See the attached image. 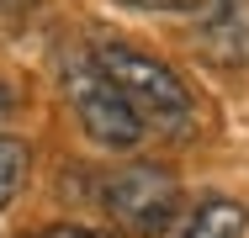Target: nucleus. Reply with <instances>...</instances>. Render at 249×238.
Masks as SVG:
<instances>
[{
  "label": "nucleus",
  "instance_id": "nucleus-1",
  "mask_svg": "<svg viewBox=\"0 0 249 238\" xmlns=\"http://www.w3.org/2000/svg\"><path fill=\"white\" fill-rule=\"evenodd\" d=\"M90 53L101 58V69L117 80V90L127 95V106L138 111V122H149L159 133H191V122H196V101L191 90L159 64L149 53H138V48L117 43V37H96Z\"/></svg>",
  "mask_w": 249,
  "mask_h": 238
},
{
  "label": "nucleus",
  "instance_id": "nucleus-2",
  "mask_svg": "<svg viewBox=\"0 0 249 238\" xmlns=\"http://www.w3.org/2000/svg\"><path fill=\"white\" fill-rule=\"evenodd\" d=\"M64 95H69L80 127H85L101 148H133V143H138L143 122H138V111L127 106V95L117 90V80L101 69V58L90 48H80V53L64 58Z\"/></svg>",
  "mask_w": 249,
  "mask_h": 238
},
{
  "label": "nucleus",
  "instance_id": "nucleus-3",
  "mask_svg": "<svg viewBox=\"0 0 249 238\" xmlns=\"http://www.w3.org/2000/svg\"><path fill=\"white\" fill-rule=\"evenodd\" d=\"M101 206H106L127 233L154 238V233H164V228L175 222V212H180V186H175V175L159 170V164H122L117 175H106Z\"/></svg>",
  "mask_w": 249,
  "mask_h": 238
},
{
  "label": "nucleus",
  "instance_id": "nucleus-4",
  "mask_svg": "<svg viewBox=\"0 0 249 238\" xmlns=\"http://www.w3.org/2000/svg\"><path fill=\"white\" fill-rule=\"evenodd\" d=\"M196 53L207 64H223V69L249 64V0H217V11L196 32Z\"/></svg>",
  "mask_w": 249,
  "mask_h": 238
},
{
  "label": "nucleus",
  "instance_id": "nucleus-5",
  "mask_svg": "<svg viewBox=\"0 0 249 238\" xmlns=\"http://www.w3.org/2000/svg\"><path fill=\"white\" fill-rule=\"evenodd\" d=\"M244 206L239 201H228V196H212V201H201L196 212H191V222H186V233L180 238H239L244 233Z\"/></svg>",
  "mask_w": 249,
  "mask_h": 238
},
{
  "label": "nucleus",
  "instance_id": "nucleus-6",
  "mask_svg": "<svg viewBox=\"0 0 249 238\" xmlns=\"http://www.w3.org/2000/svg\"><path fill=\"white\" fill-rule=\"evenodd\" d=\"M27 164H32V148H27L21 138H5V133H0V212H5V206H11V196L21 190Z\"/></svg>",
  "mask_w": 249,
  "mask_h": 238
},
{
  "label": "nucleus",
  "instance_id": "nucleus-7",
  "mask_svg": "<svg viewBox=\"0 0 249 238\" xmlns=\"http://www.w3.org/2000/svg\"><path fill=\"white\" fill-rule=\"evenodd\" d=\"M122 5H133V11H217V0H122Z\"/></svg>",
  "mask_w": 249,
  "mask_h": 238
},
{
  "label": "nucleus",
  "instance_id": "nucleus-8",
  "mask_svg": "<svg viewBox=\"0 0 249 238\" xmlns=\"http://www.w3.org/2000/svg\"><path fill=\"white\" fill-rule=\"evenodd\" d=\"M27 238H111V233H96V228H43V233H27Z\"/></svg>",
  "mask_w": 249,
  "mask_h": 238
},
{
  "label": "nucleus",
  "instance_id": "nucleus-9",
  "mask_svg": "<svg viewBox=\"0 0 249 238\" xmlns=\"http://www.w3.org/2000/svg\"><path fill=\"white\" fill-rule=\"evenodd\" d=\"M32 5H37V0H0V16H5V21H16V16H27Z\"/></svg>",
  "mask_w": 249,
  "mask_h": 238
},
{
  "label": "nucleus",
  "instance_id": "nucleus-10",
  "mask_svg": "<svg viewBox=\"0 0 249 238\" xmlns=\"http://www.w3.org/2000/svg\"><path fill=\"white\" fill-rule=\"evenodd\" d=\"M11 111H16V90L0 80V122H11Z\"/></svg>",
  "mask_w": 249,
  "mask_h": 238
}]
</instances>
